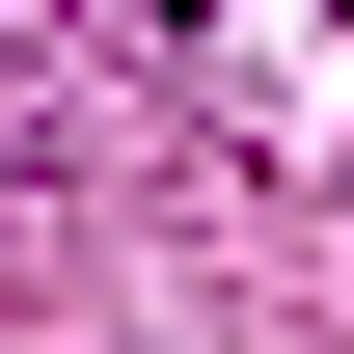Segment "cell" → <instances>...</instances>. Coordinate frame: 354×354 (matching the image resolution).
Instances as JSON below:
<instances>
[{
	"mask_svg": "<svg viewBox=\"0 0 354 354\" xmlns=\"http://www.w3.org/2000/svg\"><path fill=\"white\" fill-rule=\"evenodd\" d=\"M164 28H218V0H164Z\"/></svg>",
	"mask_w": 354,
	"mask_h": 354,
	"instance_id": "obj_1",
	"label": "cell"
}]
</instances>
